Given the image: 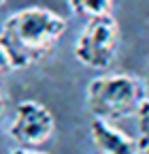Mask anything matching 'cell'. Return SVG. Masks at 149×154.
<instances>
[{
    "label": "cell",
    "instance_id": "1",
    "mask_svg": "<svg viewBox=\"0 0 149 154\" xmlns=\"http://www.w3.org/2000/svg\"><path fill=\"white\" fill-rule=\"evenodd\" d=\"M66 32V19L47 7H26L0 26L2 45L13 71H26L53 54Z\"/></svg>",
    "mask_w": 149,
    "mask_h": 154
},
{
    "label": "cell",
    "instance_id": "2",
    "mask_svg": "<svg viewBox=\"0 0 149 154\" xmlns=\"http://www.w3.org/2000/svg\"><path fill=\"white\" fill-rule=\"evenodd\" d=\"M147 99L143 79L128 73H109L94 77L85 88V105L89 113L104 122H117L136 116Z\"/></svg>",
    "mask_w": 149,
    "mask_h": 154
},
{
    "label": "cell",
    "instance_id": "3",
    "mask_svg": "<svg viewBox=\"0 0 149 154\" xmlns=\"http://www.w3.org/2000/svg\"><path fill=\"white\" fill-rule=\"evenodd\" d=\"M117 49H119V26L113 19V15H109L85 22L72 45V56L79 64L92 71H107L113 66Z\"/></svg>",
    "mask_w": 149,
    "mask_h": 154
},
{
    "label": "cell",
    "instance_id": "4",
    "mask_svg": "<svg viewBox=\"0 0 149 154\" xmlns=\"http://www.w3.org/2000/svg\"><path fill=\"white\" fill-rule=\"evenodd\" d=\"M55 133V118L53 113L39 101H22L15 107L13 120L9 124L11 139L22 148L36 150L45 146Z\"/></svg>",
    "mask_w": 149,
    "mask_h": 154
},
{
    "label": "cell",
    "instance_id": "5",
    "mask_svg": "<svg viewBox=\"0 0 149 154\" xmlns=\"http://www.w3.org/2000/svg\"><path fill=\"white\" fill-rule=\"evenodd\" d=\"M89 137L100 154H141L136 139H132L113 122L94 118L89 122Z\"/></svg>",
    "mask_w": 149,
    "mask_h": 154
},
{
    "label": "cell",
    "instance_id": "6",
    "mask_svg": "<svg viewBox=\"0 0 149 154\" xmlns=\"http://www.w3.org/2000/svg\"><path fill=\"white\" fill-rule=\"evenodd\" d=\"M66 5L74 17H81L85 22H89V19L113 15L115 0H66Z\"/></svg>",
    "mask_w": 149,
    "mask_h": 154
},
{
    "label": "cell",
    "instance_id": "7",
    "mask_svg": "<svg viewBox=\"0 0 149 154\" xmlns=\"http://www.w3.org/2000/svg\"><path fill=\"white\" fill-rule=\"evenodd\" d=\"M134 118H136V131H139V137H136L139 150L141 154H149V96L141 103Z\"/></svg>",
    "mask_w": 149,
    "mask_h": 154
},
{
    "label": "cell",
    "instance_id": "8",
    "mask_svg": "<svg viewBox=\"0 0 149 154\" xmlns=\"http://www.w3.org/2000/svg\"><path fill=\"white\" fill-rule=\"evenodd\" d=\"M11 71H13V66H11V62H9V58H7L2 45H0V77L7 75V73H11Z\"/></svg>",
    "mask_w": 149,
    "mask_h": 154
},
{
    "label": "cell",
    "instance_id": "9",
    "mask_svg": "<svg viewBox=\"0 0 149 154\" xmlns=\"http://www.w3.org/2000/svg\"><path fill=\"white\" fill-rule=\"evenodd\" d=\"M11 154H45V152H39V150H28V148H19V150H13Z\"/></svg>",
    "mask_w": 149,
    "mask_h": 154
},
{
    "label": "cell",
    "instance_id": "10",
    "mask_svg": "<svg viewBox=\"0 0 149 154\" xmlns=\"http://www.w3.org/2000/svg\"><path fill=\"white\" fill-rule=\"evenodd\" d=\"M143 84H145V90H147V96H149V69H147V75H145Z\"/></svg>",
    "mask_w": 149,
    "mask_h": 154
},
{
    "label": "cell",
    "instance_id": "11",
    "mask_svg": "<svg viewBox=\"0 0 149 154\" xmlns=\"http://www.w3.org/2000/svg\"><path fill=\"white\" fill-rule=\"evenodd\" d=\"M2 111H4V99H2V94H0V116H2Z\"/></svg>",
    "mask_w": 149,
    "mask_h": 154
},
{
    "label": "cell",
    "instance_id": "12",
    "mask_svg": "<svg viewBox=\"0 0 149 154\" xmlns=\"http://www.w3.org/2000/svg\"><path fill=\"white\" fill-rule=\"evenodd\" d=\"M2 5H4V0H0V7H2Z\"/></svg>",
    "mask_w": 149,
    "mask_h": 154
}]
</instances>
